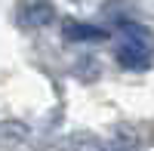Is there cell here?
Wrapping results in <instances>:
<instances>
[{
    "instance_id": "6da1fadb",
    "label": "cell",
    "mask_w": 154,
    "mask_h": 151,
    "mask_svg": "<svg viewBox=\"0 0 154 151\" xmlns=\"http://www.w3.org/2000/svg\"><path fill=\"white\" fill-rule=\"evenodd\" d=\"M123 31H126V34H123V40H120V62H123V65H130V68H136V65H142V62L151 56L154 43H151L148 31L136 28V25H126Z\"/></svg>"
},
{
    "instance_id": "7a4b0ae2",
    "label": "cell",
    "mask_w": 154,
    "mask_h": 151,
    "mask_svg": "<svg viewBox=\"0 0 154 151\" xmlns=\"http://www.w3.org/2000/svg\"><path fill=\"white\" fill-rule=\"evenodd\" d=\"M65 34L71 37V40H89V37L102 40V37H105V31H99V28H86V25H77V22H68V25H65Z\"/></svg>"
}]
</instances>
